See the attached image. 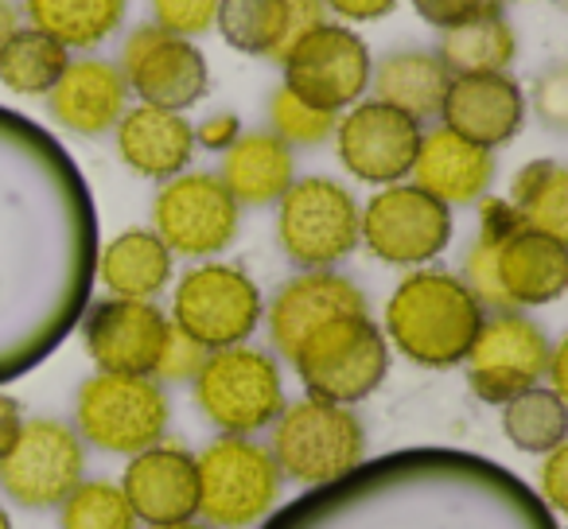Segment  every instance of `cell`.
Returning a JSON list of instances; mask_svg holds the SVG:
<instances>
[{
	"label": "cell",
	"instance_id": "6da1fadb",
	"mask_svg": "<svg viewBox=\"0 0 568 529\" xmlns=\"http://www.w3.org/2000/svg\"><path fill=\"white\" fill-rule=\"evenodd\" d=\"M98 261V214L67 149L0 105V386L79 327Z\"/></svg>",
	"mask_w": 568,
	"mask_h": 529
},
{
	"label": "cell",
	"instance_id": "7a4b0ae2",
	"mask_svg": "<svg viewBox=\"0 0 568 529\" xmlns=\"http://www.w3.org/2000/svg\"><path fill=\"white\" fill-rule=\"evenodd\" d=\"M265 529H560L510 471L467 451H397L273 510Z\"/></svg>",
	"mask_w": 568,
	"mask_h": 529
},
{
	"label": "cell",
	"instance_id": "3957f363",
	"mask_svg": "<svg viewBox=\"0 0 568 529\" xmlns=\"http://www.w3.org/2000/svg\"><path fill=\"white\" fill-rule=\"evenodd\" d=\"M483 312H529L560 301L568 288L565 237L529 230L506 199H479V230L456 273Z\"/></svg>",
	"mask_w": 568,
	"mask_h": 529
},
{
	"label": "cell",
	"instance_id": "277c9868",
	"mask_svg": "<svg viewBox=\"0 0 568 529\" xmlns=\"http://www.w3.org/2000/svg\"><path fill=\"white\" fill-rule=\"evenodd\" d=\"M483 304L448 269H409L386 301L382 335L389 350L425 370H452L464 363L483 324Z\"/></svg>",
	"mask_w": 568,
	"mask_h": 529
},
{
	"label": "cell",
	"instance_id": "5b68a950",
	"mask_svg": "<svg viewBox=\"0 0 568 529\" xmlns=\"http://www.w3.org/2000/svg\"><path fill=\"white\" fill-rule=\"evenodd\" d=\"M268 456L281 479L304 490L332 487L347 479L358 464H366V428L351 405H332L320 397H301L284 405L273 420Z\"/></svg>",
	"mask_w": 568,
	"mask_h": 529
},
{
	"label": "cell",
	"instance_id": "8992f818",
	"mask_svg": "<svg viewBox=\"0 0 568 529\" xmlns=\"http://www.w3.org/2000/svg\"><path fill=\"white\" fill-rule=\"evenodd\" d=\"M195 518L211 529H253L276 510L284 479L257 436H214L195 456Z\"/></svg>",
	"mask_w": 568,
	"mask_h": 529
},
{
	"label": "cell",
	"instance_id": "52a82bcc",
	"mask_svg": "<svg viewBox=\"0 0 568 529\" xmlns=\"http://www.w3.org/2000/svg\"><path fill=\"white\" fill-rule=\"evenodd\" d=\"M191 386H195L199 413L206 417V425L219 428V436L265 433L288 405L276 358L250 343L211 350Z\"/></svg>",
	"mask_w": 568,
	"mask_h": 529
},
{
	"label": "cell",
	"instance_id": "ba28073f",
	"mask_svg": "<svg viewBox=\"0 0 568 529\" xmlns=\"http://www.w3.org/2000/svg\"><path fill=\"white\" fill-rule=\"evenodd\" d=\"M288 366L296 370L308 397L355 409L386 382L389 343L371 319V312L366 316H339L320 332H312L288 358Z\"/></svg>",
	"mask_w": 568,
	"mask_h": 529
},
{
	"label": "cell",
	"instance_id": "9c48e42d",
	"mask_svg": "<svg viewBox=\"0 0 568 529\" xmlns=\"http://www.w3.org/2000/svg\"><path fill=\"white\" fill-rule=\"evenodd\" d=\"M172 401L149 374H90L74 394V433L110 456H136L164 440Z\"/></svg>",
	"mask_w": 568,
	"mask_h": 529
},
{
	"label": "cell",
	"instance_id": "30bf717a",
	"mask_svg": "<svg viewBox=\"0 0 568 529\" xmlns=\"http://www.w3.org/2000/svg\"><path fill=\"white\" fill-rule=\"evenodd\" d=\"M276 245L296 269H335L358 250V199L332 175H304L276 199Z\"/></svg>",
	"mask_w": 568,
	"mask_h": 529
},
{
	"label": "cell",
	"instance_id": "8fae6325",
	"mask_svg": "<svg viewBox=\"0 0 568 529\" xmlns=\"http://www.w3.org/2000/svg\"><path fill=\"white\" fill-rule=\"evenodd\" d=\"M265 316V296L253 285V277L230 261H199L175 281L172 288V327H180L187 339L203 350H222L250 343Z\"/></svg>",
	"mask_w": 568,
	"mask_h": 529
},
{
	"label": "cell",
	"instance_id": "7c38bea8",
	"mask_svg": "<svg viewBox=\"0 0 568 529\" xmlns=\"http://www.w3.org/2000/svg\"><path fill=\"white\" fill-rule=\"evenodd\" d=\"M452 206L417 183H389L358 206V245L394 269H425L452 242Z\"/></svg>",
	"mask_w": 568,
	"mask_h": 529
},
{
	"label": "cell",
	"instance_id": "4fadbf2b",
	"mask_svg": "<svg viewBox=\"0 0 568 529\" xmlns=\"http://www.w3.org/2000/svg\"><path fill=\"white\" fill-rule=\"evenodd\" d=\"M242 206L234 203L214 172H180L160 183L152 199V234L172 250V257L211 261L237 237Z\"/></svg>",
	"mask_w": 568,
	"mask_h": 529
},
{
	"label": "cell",
	"instance_id": "5bb4252c",
	"mask_svg": "<svg viewBox=\"0 0 568 529\" xmlns=\"http://www.w3.org/2000/svg\"><path fill=\"white\" fill-rule=\"evenodd\" d=\"M549 335L526 312H487L459 366H464L467 386L479 401L503 405L518 397L521 389L541 386L545 370H549Z\"/></svg>",
	"mask_w": 568,
	"mask_h": 529
},
{
	"label": "cell",
	"instance_id": "9a60e30c",
	"mask_svg": "<svg viewBox=\"0 0 568 529\" xmlns=\"http://www.w3.org/2000/svg\"><path fill=\"white\" fill-rule=\"evenodd\" d=\"M87 479V444L67 420H24L17 444L0 456V487L24 510H55Z\"/></svg>",
	"mask_w": 568,
	"mask_h": 529
},
{
	"label": "cell",
	"instance_id": "2e32d148",
	"mask_svg": "<svg viewBox=\"0 0 568 529\" xmlns=\"http://www.w3.org/2000/svg\"><path fill=\"white\" fill-rule=\"evenodd\" d=\"M284 71V87L320 110L343 113L363 102L371 90L374 59L366 40L347 24H320L276 63Z\"/></svg>",
	"mask_w": 568,
	"mask_h": 529
},
{
	"label": "cell",
	"instance_id": "e0dca14e",
	"mask_svg": "<svg viewBox=\"0 0 568 529\" xmlns=\"http://www.w3.org/2000/svg\"><path fill=\"white\" fill-rule=\"evenodd\" d=\"M118 71L144 105L172 113L199 105L211 87V67H206L203 48L156 24H144L129 35Z\"/></svg>",
	"mask_w": 568,
	"mask_h": 529
},
{
	"label": "cell",
	"instance_id": "ac0fdd59",
	"mask_svg": "<svg viewBox=\"0 0 568 529\" xmlns=\"http://www.w3.org/2000/svg\"><path fill=\"white\" fill-rule=\"evenodd\" d=\"M420 121L378 98H363L335 121V152L339 164L351 172V180L389 187V183L409 180L413 160L420 149Z\"/></svg>",
	"mask_w": 568,
	"mask_h": 529
},
{
	"label": "cell",
	"instance_id": "d6986e66",
	"mask_svg": "<svg viewBox=\"0 0 568 529\" xmlns=\"http://www.w3.org/2000/svg\"><path fill=\"white\" fill-rule=\"evenodd\" d=\"M168 327L172 319L156 301H125V296L94 301L79 316L82 350L102 374H149L152 378Z\"/></svg>",
	"mask_w": 568,
	"mask_h": 529
},
{
	"label": "cell",
	"instance_id": "ffe728a7",
	"mask_svg": "<svg viewBox=\"0 0 568 529\" xmlns=\"http://www.w3.org/2000/svg\"><path fill=\"white\" fill-rule=\"evenodd\" d=\"M371 304L366 293L335 269H301L293 281H284L273 293V301L265 304L261 324L268 327V339L281 358H293L296 347L308 339L312 332H320L324 324L339 316H366Z\"/></svg>",
	"mask_w": 568,
	"mask_h": 529
},
{
	"label": "cell",
	"instance_id": "44dd1931",
	"mask_svg": "<svg viewBox=\"0 0 568 529\" xmlns=\"http://www.w3.org/2000/svg\"><path fill=\"white\" fill-rule=\"evenodd\" d=\"M436 118L464 141L495 152L510 144L526 125V94H521L518 79L506 71L452 74Z\"/></svg>",
	"mask_w": 568,
	"mask_h": 529
},
{
	"label": "cell",
	"instance_id": "7402d4cb",
	"mask_svg": "<svg viewBox=\"0 0 568 529\" xmlns=\"http://www.w3.org/2000/svg\"><path fill=\"white\" fill-rule=\"evenodd\" d=\"M121 495L133 506L136 521L144 526H164V521L195 518L199 506V479L195 456L175 440H156L152 448L129 456V467L121 475Z\"/></svg>",
	"mask_w": 568,
	"mask_h": 529
},
{
	"label": "cell",
	"instance_id": "603a6c76",
	"mask_svg": "<svg viewBox=\"0 0 568 529\" xmlns=\"http://www.w3.org/2000/svg\"><path fill=\"white\" fill-rule=\"evenodd\" d=\"M125 110L129 87L121 79L118 63H105V59L94 55L71 59L48 94V113L55 118V125L71 129L74 136L113 133Z\"/></svg>",
	"mask_w": 568,
	"mask_h": 529
},
{
	"label": "cell",
	"instance_id": "cb8c5ba5",
	"mask_svg": "<svg viewBox=\"0 0 568 529\" xmlns=\"http://www.w3.org/2000/svg\"><path fill=\"white\" fill-rule=\"evenodd\" d=\"M113 141H118V156L129 172L141 180H172V175L187 172L195 160V133L183 113L156 110V105H129L121 121L113 125Z\"/></svg>",
	"mask_w": 568,
	"mask_h": 529
},
{
	"label": "cell",
	"instance_id": "d4e9b609",
	"mask_svg": "<svg viewBox=\"0 0 568 529\" xmlns=\"http://www.w3.org/2000/svg\"><path fill=\"white\" fill-rule=\"evenodd\" d=\"M409 175L420 191L440 199L444 206H475L495 183V152L436 125L420 133V149Z\"/></svg>",
	"mask_w": 568,
	"mask_h": 529
},
{
	"label": "cell",
	"instance_id": "484cf974",
	"mask_svg": "<svg viewBox=\"0 0 568 529\" xmlns=\"http://www.w3.org/2000/svg\"><path fill=\"white\" fill-rule=\"evenodd\" d=\"M237 206H273L296 180L293 149L268 129H250L226 152L214 172Z\"/></svg>",
	"mask_w": 568,
	"mask_h": 529
},
{
	"label": "cell",
	"instance_id": "4316f807",
	"mask_svg": "<svg viewBox=\"0 0 568 529\" xmlns=\"http://www.w3.org/2000/svg\"><path fill=\"white\" fill-rule=\"evenodd\" d=\"M175 277V257L152 230L133 226L113 234L105 245H98L94 261V281L110 296H125V301H156L164 288H172Z\"/></svg>",
	"mask_w": 568,
	"mask_h": 529
},
{
	"label": "cell",
	"instance_id": "83f0119b",
	"mask_svg": "<svg viewBox=\"0 0 568 529\" xmlns=\"http://www.w3.org/2000/svg\"><path fill=\"white\" fill-rule=\"evenodd\" d=\"M452 74L444 71V63L436 59V51L420 48H402L382 55V63H374L371 71V94L378 102L394 105V110L409 113L413 121H433L440 113L444 90H448Z\"/></svg>",
	"mask_w": 568,
	"mask_h": 529
},
{
	"label": "cell",
	"instance_id": "f1b7e54d",
	"mask_svg": "<svg viewBox=\"0 0 568 529\" xmlns=\"http://www.w3.org/2000/svg\"><path fill=\"white\" fill-rule=\"evenodd\" d=\"M129 0H24L32 28L67 51H94L125 24Z\"/></svg>",
	"mask_w": 568,
	"mask_h": 529
},
{
	"label": "cell",
	"instance_id": "f546056e",
	"mask_svg": "<svg viewBox=\"0 0 568 529\" xmlns=\"http://www.w3.org/2000/svg\"><path fill=\"white\" fill-rule=\"evenodd\" d=\"M514 55H518V35H514L506 12H487V17H471L464 24L440 28V40H436V59L448 74L506 71Z\"/></svg>",
	"mask_w": 568,
	"mask_h": 529
},
{
	"label": "cell",
	"instance_id": "4dcf8cb0",
	"mask_svg": "<svg viewBox=\"0 0 568 529\" xmlns=\"http://www.w3.org/2000/svg\"><path fill=\"white\" fill-rule=\"evenodd\" d=\"M506 203L521 226L568 242V167L560 160H529L518 167Z\"/></svg>",
	"mask_w": 568,
	"mask_h": 529
},
{
	"label": "cell",
	"instance_id": "1f68e13d",
	"mask_svg": "<svg viewBox=\"0 0 568 529\" xmlns=\"http://www.w3.org/2000/svg\"><path fill=\"white\" fill-rule=\"evenodd\" d=\"M71 63V51L43 35L40 28H17L0 48V87L17 98H48L59 74Z\"/></svg>",
	"mask_w": 568,
	"mask_h": 529
},
{
	"label": "cell",
	"instance_id": "d6a6232c",
	"mask_svg": "<svg viewBox=\"0 0 568 529\" xmlns=\"http://www.w3.org/2000/svg\"><path fill=\"white\" fill-rule=\"evenodd\" d=\"M503 409V436L526 456H545V451L560 448L568 436V405L549 386L521 389L518 397L498 405Z\"/></svg>",
	"mask_w": 568,
	"mask_h": 529
},
{
	"label": "cell",
	"instance_id": "836d02e7",
	"mask_svg": "<svg viewBox=\"0 0 568 529\" xmlns=\"http://www.w3.org/2000/svg\"><path fill=\"white\" fill-rule=\"evenodd\" d=\"M214 28L242 55L276 59L284 28V0H219Z\"/></svg>",
	"mask_w": 568,
	"mask_h": 529
},
{
	"label": "cell",
	"instance_id": "e575fe53",
	"mask_svg": "<svg viewBox=\"0 0 568 529\" xmlns=\"http://www.w3.org/2000/svg\"><path fill=\"white\" fill-rule=\"evenodd\" d=\"M59 510V529H136L133 506L125 502L118 482L110 479H82Z\"/></svg>",
	"mask_w": 568,
	"mask_h": 529
},
{
	"label": "cell",
	"instance_id": "d590c367",
	"mask_svg": "<svg viewBox=\"0 0 568 529\" xmlns=\"http://www.w3.org/2000/svg\"><path fill=\"white\" fill-rule=\"evenodd\" d=\"M335 121H339V113L304 102L284 82L268 98V133L281 136L288 149H316V144L332 141Z\"/></svg>",
	"mask_w": 568,
	"mask_h": 529
},
{
	"label": "cell",
	"instance_id": "8d00e7d4",
	"mask_svg": "<svg viewBox=\"0 0 568 529\" xmlns=\"http://www.w3.org/2000/svg\"><path fill=\"white\" fill-rule=\"evenodd\" d=\"M149 9L156 28L183 35V40H195V35H206L214 28L219 0H149Z\"/></svg>",
	"mask_w": 568,
	"mask_h": 529
},
{
	"label": "cell",
	"instance_id": "74e56055",
	"mask_svg": "<svg viewBox=\"0 0 568 529\" xmlns=\"http://www.w3.org/2000/svg\"><path fill=\"white\" fill-rule=\"evenodd\" d=\"M206 355H211V350H203L195 339H187L180 327H168V339H164V347H160L152 378L156 382H191L199 374V366L206 363Z\"/></svg>",
	"mask_w": 568,
	"mask_h": 529
},
{
	"label": "cell",
	"instance_id": "f35d334b",
	"mask_svg": "<svg viewBox=\"0 0 568 529\" xmlns=\"http://www.w3.org/2000/svg\"><path fill=\"white\" fill-rule=\"evenodd\" d=\"M510 0H413V9L425 24H433L436 32L452 24H464L471 17H487V12H506Z\"/></svg>",
	"mask_w": 568,
	"mask_h": 529
},
{
	"label": "cell",
	"instance_id": "ab89813d",
	"mask_svg": "<svg viewBox=\"0 0 568 529\" xmlns=\"http://www.w3.org/2000/svg\"><path fill=\"white\" fill-rule=\"evenodd\" d=\"M320 24H327V9L324 0H284V28H281V48H276V59L281 63L296 43L308 32H316Z\"/></svg>",
	"mask_w": 568,
	"mask_h": 529
},
{
	"label": "cell",
	"instance_id": "60d3db41",
	"mask_svg": "<svg viewBox=\"0 0 568 529\" xmlns=\"http://www.w3.org/2000/svg\"><path fill=\"white\" fill-rule=\"evenodd\" d=\"M537 459H541V467H537L534 495L560 518L568 506V444H560V448L545 451V456H537Z\"/></svg>",
	"mask_w": 568,
	"mask_h": 529
},
{
	"label": "cell",
	"instance_id": "b9f144b4",
	"mask_svg": "<svg viewBox=\"0 0 568 529\" xmlns=\"http://www.w3.org/2000/svg\"><path fill=\"white\" fill-rule=\"evenodd\" d=\"M534 110L549 129L568 125V74L565 67H552L534 82Z\"/></svg>",
	"mask_w": 568,
	"mask_h": 529
},
{
	"label": "cell",
	"instance_id": "7bdbcfd3",
	"mask_svg": "<svg viewBox=\"0 0 568 529\" xmlns=\"http://www.w3.org/2000/svg\"><path fill=\"white\" fill-rule=\"evenodd\" d=\"M191 133H195V149H203V152H226L230 144L237 141V136L245 133L242 129V121H237V113H211V118H203L199 125H191Z\"/></svg>",
	"mask_w": 568,
	"mask_h": 529
},
{
	"label": "cell",
	"instance_id": "ee69618b",
	"mask_svg": "<svg viewBox=\"0 0 568 529\" xmlns=\"http://www.w3.org/2000/svg\"><path fill=\"white\" fill-rule=\"evenodd\" d=\"M402 0H324V9L335 12L347 24H374V20L389 17Z\"/></svg>",
	"mask_w": 568,
	"mask_h": 529
},
{
	"label": "cell",
	"instance_id": "f6af8a7d",
	"mask_svg": "<svg viewBox=\"0 0 568 529\" xmlns=\"http://www.w3.org/2000/svg\"><path fill=\"white\" fill-rule=\"evenodd\" d=\"M20 428H24V409H20L17 397H9L4 389H0V456L17 444Z\"/></svg>",
	"mask_w": 568,
	"mask_h": 529
},
{
	"label": "cell",
	"instance_id": "bcb514c9",
	"mask_svg": "<svg viewBox=\"0 0 568 529\" xmlns=\"http://www.w3.org/2000/svg\"><path fill=\"white\" fill-rule=\"evenodd\" d=\"M20 28V12H17V4L12 0H0V48L9 43V35Z\"/></svg>",
	"mask_w": 568,
	"mask_h": 529
},
{
	"label": "cell",
	"instance_id": "7dc6e473",
	"mask_svg": "<svg viewBox=\"0 0 568 529\" xmlns=\"http://www.w3.org/2000/svg\"><path fill=\"white\" fill-rule=\"evenodd\" d=\"M144 529H211V526L199 518H187V521H164V526H144Z\"/></svg>",
	"mask_w": 568,
	"mask_h": 529
},
{
	"label": "cell",
	"instance_id": "c3c4849f",
	"mask_svg": "<svg viewBox=\"0 0 568 529\" xmlns=\"http://www.w3.org/2000/svg\"><path fill=\"white\" fill-rule=\"evenodd\" d=\"M0 529H12V518H9V510L0 506Z\"/></svg>",
	"mask_w": 568,
	"mask_h": 529
}]
</instances>
